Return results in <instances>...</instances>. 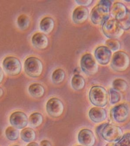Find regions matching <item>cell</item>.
<instances>
[{
  "mask_svg": "<svg viewBox=\"0 0 130 146\" xmlns=\"http://www.w3.org/2000/svg\"><path fill=\"white\" fill-rule=\"evenodd\" d=\"M106 47L112 51H117L121 47V43L117 39H109L106 42Z\"/></svg>",
  "mask_w": 130,
  "mask_h": 146,
  "instance_id": "cell-28",
  "label": "cell"
},
{
  "mask_svg": "<svg viewBox=\"0 0 130 146\" xmlns=\"http://www.w3.org/2000/svg\"><path fill=\"white\" fill-rule=\"evenodd\" d=\"M21 137L23 141L26 143L31 142L36 138V132L32 128H26L21 131Z\"/></svg>",
  "mask_w": 130,
  "mask_h": 146,
  "instance_id": "cell-21",
  "label": "cell"
},
{
  "mask_svg": "<svg viewBox=\"0 0 130 146\" xmlns=\"http://www.w3.org/2000/svg\"><path fill=\"white\" fill-rule=\"evenodd\" d=\"M102 32L103 34L109 39L119 38L123 35L124 33L118 23L115 19H108L102 25Z\"/></svg>",
  "mask_w": 130,
  "mask_h": 146,
  "instance_id": "cell-6",
  "label": "cell"
},
{
  "mask_svg": "<svg viewBox=\"0 0 130 146\" xmlns=\"http://www.w3.org/2000/svg\"><path fill=\"white\" fill-rule=\"evenodd\" d=\"M82 71L88 76L95 75L98 71V66L92 55L87 53L82 56L80 60Z\"/></svg>",
  "mask_w": 130,
  "mask_h": 146,
  "instance_id": "cell-8",
  "label": "cell"
},
{
  "mask_svg": "<svg viewBox=\"0 0 130 146\" xmlns=\"http://www.w3.org/2000/svg\"><path fill=\"white\" fill-rule=\"evenodd\" d=\"M111 55V51L106 46H100L95 51L96 60L101 65L107 64L109 62Z\"/></svg>",
  "mask_w": 130,
  "mask_h": 146,
  "instance_id": "cell-12",
  "label": "cell"
},
{
  "mask_svg": "<svg viewBox=\"0 0 130 146\" xmlns=\"http://www.w3.org/2000/svg\"><path fill=\"white\" fill-rule=\"evenodd\" d=\"M105 146H114V143H109L108 144H106Z\"/></svg>",
  "mask_w": 130,
  "mask_h": 146,
  "instance_id": "cell-36",
  "label": "cell"
},
{
  "mask_svg": "<svg viewBox=\"0 0 130 146\" xmlns=\"http://www.w3.org/2000/svg\"><path fill=\"white\" fill-rule=\"evenodd\" d=\"M47 113L53 118H58L62 115L64 111L63 103L59 98H53L48 100L46 106Z\"/></svg>",
  "mask_w": 130,
  "mask_h": 146,
  "instance_id": "cell-10",
  "label": "cell"
},
{
  "mask_svg": "<svg viewBox=\"0 0 130 146\" xmlns=\"http://www.w3.org/2000/svg\"><path fill=\"white\" fill-rule=\"evenodd\" d=\"M93 1V0H76L75 2L80 6L85 7V6H89L91 4Z\"/></svg>",
  "mask_w": 130,
  "mask_h": 146,
  "instance_id": "cell-31",
  "label": "cell"
},
{
  "mask_svg": "<svg viewBox=\"0 0 130 146\" xmlns=\"http://www.w3.org/2000/svg\"><path fill=\"white\" fill-rule=\"evenodd\" d=\"M10 123L13 127L17 129H23L28 124V118L27 115L20 111L14 112L10 117Z\"/></svg>",
  "mask_w": 130,
  "mask_h": 146,
  "instance_id": "cell-11",
  "label": "cell"
},
{
  "mask_svg": "<svg viewBox=\"0 0 130 146\" xmlns=\"http://www.w3.org/2000/svg\"><path fill=\"white\" fill-rule=\"evenodd\" d=\"M130 115V107L128 105L124 104L117 105L110 111L111 118L117 123L125 122L128 120Z\"/></svg>",
  "mask_w": 130,
  "mask_h": 146,
  "instance_id": "cell-7",
  "label": "cell"
},
{
  "mask_svg": "<svg viewBox=\"0 0 130 146\" xmlns=\"http://www.w3.org/2000/svg\"><path fill=\"white\" fill-rule=\"evenodd\" d=\"M114 146H130V133L123 135L119 141L114 143Z\"/></svg>",
  "mask_w": 130,
  "mask_h": 146,
  "instance_id": "cell-30",
  "label": "cell"
},
{
  "mask_svg": "<svg viewBox=\"0 0 130 146\" xmlns=\"http://www.w3.org/2000/svg\"><path fill=\"white\" fill-rule=\"evenodd\" d=\"M24 68L27 75L31 77L36 78L41 75L43 66L42 62L38 58L31 56L25 60L24 63Z\"/></svg>",
  "mask_w": 130,
  "mask_h": 146,
  "instance_id": "cell-4",
  "label": "cell"
},
{
  "mask_svg": "<svg viewBox=\"0 0 130 146\" xmlns=\"http://www.w3.org/2000/svg\"><path fill=\"white\" fill-rule=\"evenodd\" d=\"M7 139L10 141H15L18 139L19 132L16 128L13 126H10L6 129L5 131Z\"/></svg>",
  "mask_w": 130,
  "mask_h": 146,
  "instance_id": "cell-26",
  "label": "cell"
},
{
  "mask_svg": "<svg viewBox=\"0 0 130 146\" xmlns=\"http://www.w3.org/2000/svg\"><path fill=\"white\" fill-rule=\"evenodd\" d=\"M113 89L118 92H124L128 89V84L125 80L121 79H117L112 83Z\"/></svg>",
  "mask_w": 130,
  "mask_h": 146,
  "instance_id": "cell-24",
  "label": "cell"
},
{
  "mask_svg": "<svg viewBox=\"0 0 130 146\" xmlns=\"http://www.w3.org/2000/svg\"><path fill=\"white\" fill-rule=\"evenodd\" d=\"M48 43V38L44 33H37L32 36V44L38 49H45L47 47Z\"/></svg>",
  "mask_w": 130,
  "mask_h": 146,
  "instance_id": "cell-17",
  "label": "cell"
},
{
  "mask_svg": "<svg viewBox=\"0 0 130 146\" xmlns=\"http://www.w3.org/2000/svg\"><path fill=\"white\" fill-rule=\"evenodd\" d=\"M4 71L9 75H18L21 71V64L19 59L14 56H8L5 58L2 63Z\"/></svg>",
  "mask_w": 130,
  "mask_h": 146,
  "instance_id": "cell-9",
  "label": "cell"
},
{
  "mask_svg": "<svg viewBox=\"0 0 130 146\" xmlns=\"http://www.w3.org/2000/svg\"><path fill=\"white\" fill-rule=\"evenodd\" d=\"M89 16V10L85 7L79 6L76 8L73 12L72 20L76 25H80L87 20Z\"/></svg>",
  "mask_w": 130,
  "mask_h": 146,
  "instance_id": "cell-15",
  "label": "cell"
},
{
  "mask_svg": "<svg viewBox=\"0 0 130 146\" xmlns=\"http://www.w3.org/2000/svg\"><path fill=\"white\" fill-rule=\"evenodd\" d=\"M4 78V74L2 68L0 67V84L2 83Z\"/></svg>",
  "mask_w": 130,
  "mask_h": 146,
  "instance_id": "cell-33",
  "label": "cell"
},
{
  "mask_svg": "<svg viewBox=\"0 0 130 146\" xmlns=\"http://www.w3.org/2000/svg\"><path fill=\"white\" fill-rule=\"evenodd\" d=\"M130 64L129 56L126 52L119 51L114 53L110 66L115 72H123L128 69Z\"/></svg>",
  "mask_w": 130,
  "mask_h": 146,
  "instance_id": "cell-5",
  "label": "cell"
},
{
  "mask_svg": "<svg viewBox=\"0 0 130 146\" xmlns=\"http://www.w3.org/2000/svg\"><path fill=\"white\" fill-rule=\"evenodd\" d=\"M96 132L99 137L109 143H116L123 135L121 128L107 123L99 125L96 128Z\"/></svg>",
  "mask_w": 130,
  "mask_h": 146,
  "instance_id": "cell-2",
  "label": "cell"
},
{
  "mask_svg": "<svg viewBox=\"0 0 130 146\" xmlns=\"http://www.w3.org/2000/svg\"><path fill=\"white\" fill-rule=\"evenodd\" d=\"M78 141L82 146H94L96 143V138L91 130L83 129L78 133Z\"/></svg>",
  "mask_w": 130,
  "mask_h": 146,
  "instance_id": "cell-13",
  "label": "cell"
},
{
  "mask_svg": "<svg viewBox=\"0 0 130 146\" xmlns=\"http://www.w3.org/2000/svg\"><path fill=\"white\" fill-rule=\"evenodd\" d=\"M119 27L123 31H127L130 29V11L128 10L126 16L121 21H117Z\"/></svg>",
  "mask_w": 130,
  "mask_h": 146,
  "instance_id": "cell-27",
  "label": "cell"
},
{
  "mask_svg": "<svg viewBox=\"0 0 130 146\" xmlns=\"http://www.w3.org/2000/svg\"><path fill=\"white\" fill-rule=\"evenodd\" d=\"M27 146H39V145L36 143H35V142H32V143H30V144H28Z\"/></svg>",
  "mask_w": 130,
  "mask_h": 146,
  "instance_id": "cell-34",
  "label": "cell"
},
{
  "mask_svg": "<svg viewBox=\"0 0 130 146\" xmlns=\"http://www.w3.org/2000/svg\"></svg>",
  "mask_w": 130,
  "mask_h": 146,
  "instance_id": "cell-38",
  "label": "cell"
},
{
  "mask_svg": "<svg viewBox=\"0 0 130 146\" xmlns=\"http://www.w3.org/2000/svg\"><path fill=\"white\" fill-rule=\"evenodd\" d=\"M29 92L32 97L41 98L45 94V88L43 85L39 83H34L29 87Z\"/></svg>",
  "mask_w": 130,
  "mask_h": 146,
  "instance_id": "cell-19",
  "label": "cell"
},
{
  "mask_svg": "<svg viewBox=\"0 0 130 146\" xmlns=\"http://www.w3.org/2000/svg\"><path fill=\"white\" fill-rule=\"evenodd\" d=\"M89 117L91 121L99 123L105 121L107 118V112L102 108L94 107L89 110Z\"/></svg>",
  "mask_w": 130,
  "mask_h": 146,
  "instance_id": "cell-16",
  "label": "cell"
},
{
  "mask_svg": "<svg viewBox=\"0 0 130 146\" xmlns=\"http://www.w3.org/2000/svg\"><path fill=\"white\" fill-rule=\"evenodd\" d=\"M111 2L102 0L93 8L91 13V22L96 25H102L109 18Z\"/></svg>",
  "mask_w": 130,
  "mask_h": 146,
  "instance_id": "cell-1",
  "label": "cell"
},
{
  "mask_svg": "<svg viewBox=\"0 0 130 146\" xmlns=\"http://www.w3.org/2000/svg\"><path fill=\"white\" fill-rule=\"evenodd\" d=\"M128 9L126 6L120 2H115L110 8V15L117 21H121L126 16Z\"/></svg>",
  "mask_w": 130,
  "mask_h": 146,
  "instance_id": "cell-14",
  "label": "cell"
},
{
  "mask_svg": "<svg viewBox=\"0 0 130 146\" xmlns=\"http://www.w3.org/2000/svg\"><path fill=\"white\" fill-rule=\"evenodd\" d=\"M89 97L91 103L94 106L103 108L107 104L109 94L103 87L94 86L89 90Z\"/></svg>",
  "mask_w": 130,
  "mask_h": 146,
  "instance_id": "cell-3",
  "label": "cell"
},
{
  "mask_svg": "<svg viewBox=\"0 0 130 146\" xmlns=\"http://www.w3.org/2000/svg\"><path fill=\"white\" fill-rule=\"evenodd\" d=\"M109 98L110 104L114 105L120 101L121 96L118 91L111 88L109 90Z\"/></svg>",
  "mask_w": 130,
  "mask_h": 146,
  "instance_id": "cell-29",
  "label": "cell"
},
{
  "mask_svg": "<svg viewBox=\"0 0 130 146\" xmlns=\"http://www.w3.org/2000/svg\"><path fill=\"white\" fill-rule=\"evenodd\" d=\"M71 85L73 89L77 91L82 90L85 86V80L82 76L75 75L72 78L71 81Z\"/></svg>",
  "mask_w": 130,
  "mask_h": 146,
  "instance_id": "cell-20",
  "label": "cell"
},
{
  "mask_svg": "<svg viewBox=\"0 0 130 146\" xmlns=\"http://www.w3.org/2000/svg\"><path fill=\"white\" fill-rule=\"evenodd\" d=\"M30 19L28 16L25 14H22L18 16L17 19V23L18 27L21 30H26L30 25Z\"/></svg>",
  "mask_w": 130,
  "mask_h": 146,
  "instance_id": "cell-25",
  "label": "cell"
},
{
  "mask_svg": "<svg viewBox=\"0 0 130 146\" xmlns=\"http://www.w3.org/2000/svg\"><path fill=\"white\" fill-rule=\"evenodd\" d=\"M65 77L66 74L65 71L62 68H57L53 72L51 79L53 83L59 84L64 81Z\"/></svg>",
  "mask_w": 130,
  "mask_h": 146,
  "instance_id": "cell-23",
  "label": "cell"
},
{
  "mask_svg": "<svg viewBox=\"0 0 130 146\" xmlns=\"http://www.w3.org/2000/svg\"></svg>",
  "mask_w": 130,
  "mask_h": 146,
  "instance_id": "cell-37",
  "label": "cell"
},
{
  "mask_svg": "<svg viewBox=\"0 0 130 146\" xmlns=\"http://www.w3.org/2000/svg\"><path fill=\"white\" fill-rule=\"evenodd\" d=\"M3 94H4V90L1 87H0V98L3 96Z\"/></svg>",
  "mask_w": 130,
  "mask_h": 146,
  "instance_id": "cell-35",
  "label": "cell"
},
{
  "mask_svg": "<svg viewBox=\"0 0 130 146\" xmlns=\"http://www.w3.org/2000/svg\"><path fill=\"white\" fill-rule=\"evenodd\" d=\"M40 146H51V144L47 140H43L40 143Z\"/></svg>",
  "mask_w": 130,
  "mask_h": 146,
  "instance_id": "cell-32",
  "label": "cell"
},
{
  "mask_svg": "<svg viewBox=\"0 0 130 146\" xmlns=\"http://www.w3.org/2000/svg\"><path fill=\"white\" fill-rule=\"evenodd\" d=\"M55 27V21L50 17L43 18L40 23V29L45 34H50L53 32Z\"/></svg>",
  "mask_w": 130,
  "mask_h": 146,
  "instance_id": "cell-18",
  "label": "cell"
},
{
  "mask_svg": "<svg viewBox=\"0 0 130 146\" xmlns=\"http://www.w3.org/2000/svg\"><path fill=\"white\" fill-rule=\"evenodd\" d=\"M43 121V117L39 113H34L30 115L29 123L33 127H37L41 125Z\"/></svg>",
  "mask_w": 130,
  "mask_h": 146,
  "instance_id": "cell-22",
  "label": "cell"
}]
</instances>
